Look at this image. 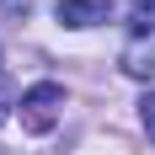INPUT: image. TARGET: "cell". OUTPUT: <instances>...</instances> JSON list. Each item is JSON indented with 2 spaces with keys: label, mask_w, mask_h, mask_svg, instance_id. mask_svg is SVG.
I'll return each instance as SVG.
<instances>
[{
  "label": "cell",
  "mask_w": 155,
  "mask_h": 155,
  "mask_svg": "<svg viewBox=\"0 0 155 155\" xmlns=\"http://www.w3.org/2000/svg\"><path fill=\"white\" fill-rule=\"evenodd\" d=\"M5 5H11V11H27V5H32V0H5Z\"/></svg>",
  "instance_id": "obj_5"
},
{
  "label": "cell",
  "mask_w": 155,
  "mask_h": 155,
  "mask_svg": "<svg viewBox=\"0 0 155 155\" xmlns=\"http://www.w3.org/2000/svg\"><path fill=\"white\" fill-rule=\"evenodd\" d=\"M59 107H64V86H54V80H43V86L21 91V102H16V112H21V128H27V134H48V128L59 123Z\"/></svg>",
  "instance_id": "obj_1"
},
{
  "label": "cell",
  "mask_w": 155,
  "mask_h": 155,
  "mask_svg": "<svg viewBox=\"0 0 155 155\" xmlns=\"http://www.w3.org/2000/svg\"><path fill=\"white\" fill-rule=\"evenodd\" d=\"M139 123H144V134L155 139V91H150V96L139 102Z\"/></svg>",
  "instance_id": "obj_3"
},
{
  "label": "cell",
  "mask_w": 155,
  "mask_h": 155,
  "mask_svg": "<svg viewBox=\"0 0 155 155\" xmlns=\"http://www.w3.org/2000/svg\"><path fill=\"white\" fill-rule=\"evenodd\" d=\"M5 112H11V91H5V80H0V123H5Z\"/></svg>",
  "instance_id": "obj_4"
},
{
  "label": "cell",
  "mask_w": 155,
  "mask_h": 155,
  "mask_svg": "<svg viewBox=\"0 0 155 155\" xmlns=\"http://www.w3.org/2000/svg\"><path fill=\"white\" fill-rule=\"evenodd\" d=\"M134 5H144V11H155V0H134Z\"/></svg>",
  "instance_id": "obj_6"
},
{
  "label": "cell",
  "mask_w": 155,
  "mask_h": 155,
  "mask_svg": "<svg viewBox=\"0 0 155 155\" xmlns=\"http://www.w3.org/2000/svg\"><path fill=\"white\" fill-rule=\"evenodd\" d=\"M54 16H59L64 27H96V21L112 16V0H59Z\"/></svg>",
  "instance_id": "obj_2"
}]
</instances>
